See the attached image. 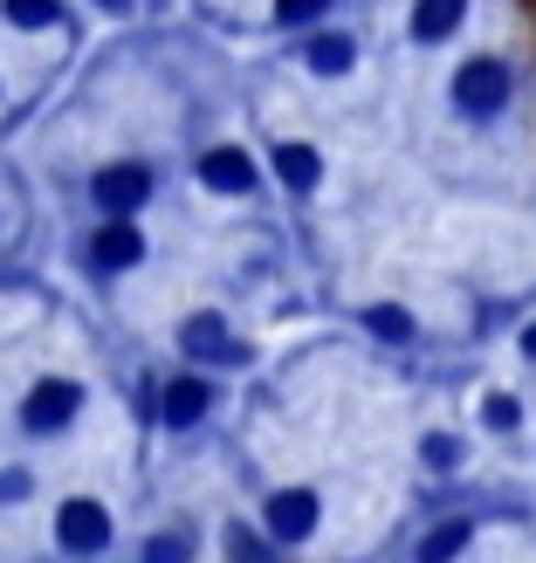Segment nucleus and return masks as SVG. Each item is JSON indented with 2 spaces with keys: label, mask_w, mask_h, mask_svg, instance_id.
<instances>
[{
  "label": "nucleus",
  "mask_w": 536,
  "mask_h": 563,
  "mask_svg": "<svg viewBox=\"0 0 536 563\" xmlns=\"http://www.w3.org/2000/svg\"><path fill=\"white\" fill-rule=\"evenodd\" d=\"M489 427H516V399H489Z\"/></svg>",
  "instance_id": "20"
},
{
  "label": "nucleus",
  "mask_w": 536,
  "mask_h": 563,
  "mask_svg": "<svg viewBox=\"0 0 536 563\" xmlns=\"http://www.w3.org/2000/svg\"><path fill=\"white\" fill-rule=\"evenodd\" d=\"M186 556H193V537H186V529H165V537L145 543V563H186Z\"/></svg>",
  "instance_id": "16"
},
{
  "label": "nucleus",
  "mask_w": 536,
  "mask_h": 563,
  "mask_svg": "<svg viewBox=\"0 0 536 563\" xmlns=\"http://www.w3.org/2000/svg\"><path fill=\"white\" fill-rule=\"evenodd\" d=\"M309 529H317V495H309V488H282L269 501V537L275 543H303Z\"/></svg>",
  "instance_id": "4"
},
{
  "label": "nucleus",
  "mask_w": 536,
  "mask_h": 563,
  "mask_svg": "<svg viewBox=\"0 0 536 563\" xmlns=\"http://www.w3.org/2000/svg\"><path fill=\"white\" fill-rule=\"evenodd\" d=\"M468 537H474V529H468V522H440V529H434V537H427V543H419V556H413V563H455V556L468 550Z\"/></svg>",
  "instance_id": "12"
},
{
  "label": "nucleus",
  "mask_w": 536,
  "mask_h": 563,
  "mask_svg": "<svg viewBox=\"0 0 536 563\" xmlns=\"http://www.w3.org/2000/svg\"><path fill=\"white\" fill-rule=\"evenodd\" d=\"M200 179L214 192H248V186H255V158H248V152H207L200 158Z\"/></svg>",
  "instance_id": "8"
},
{
  "label": "nucleus",
  "mask_w": 536,
  "mask_h": 563,
  "mask_svg": "<svg viewBox=\"0 0 536 563\" xmlns=\"http://www.w3.org/2000/svg\"><path fill=\"white\" fill-rule=\"evenodd\" d=\"M28 495V474H0V501H21Z\"/></svg>",
  "instance_id": "21"
},
{
  "label": "nucleus",
  "mask_w": 536,
  "mask_h": 563,
  "mask_svg": "<svg viewBox=\"0 0 536 563\" xmlns=\"http://www.w3.org/2000/svg\"><path fill=\"white\" fill-rule=\"evenodd\" d=\"M8 8V21H21V27H48V21H63V8L55 0H0Z\"/></svg>",
  "instance_id": "15"
},
{
  "label": "nucleus",
  "mask_w": 536,
  "mask_h": 563,
  "mask_svg": "<svg viewBox=\"0 0 536 563\" xmlns=\"http://www.w3.org/2000/svg\"><path fill=\"white\" fill-rule=\"evenodd\" d=\"M76 406H83V391H76L69 378H42L35 391H28L21 419H28L35 433H55V427H69V419H76Z\"/></svg>",
  "instance_id": "2"
},
{
  "label": "nucleus",
  "mask_w": 536,
  "mask_h": 563,
  "mask_svg": "<svg viewBox=\"0 0 536 563\" xmlns=\"http://www.w3.org/2000/svg\"><path fill=\"white\" fill-rule=\"evenodd\" d=\"M364 323H372V336H385V344H406V336H413V317H406V309H392V302H379Z\"/></svg>",
  "instance_id": "14"
},
{
  "label": "nucleus",
  "mask_w": 536,
  "mask_h": 563,
  "mask_svg": "<svg viewBox=\"0 0 536 563\" xmlns=\"http://www.w3.org/2000/svg\"><path fill=\"white\" fill-rule=\"evenodd\" d=\"M103 8H124V0H103Z\"/></svg>",
  "instance_id": "23"
},
{
  "label": "nucleus",
  "mask_w": 536,
  "mask_h": 563,
  "mask_svg": "<svg viewBox=\"0 0 536 563\" xmlns=\"http://www.w3.org/2000/svg\"><path fill=\"white\" fill-rule=\"evenodd\" d=\"M207 406H214V391L200 378H173V385H165V419H173V427H193Z\"/></svg>",
  "instance_id": "10"
},
{
  "label": "nucleus",
  "mask_w": 536,
  "mask_h": 563,
  "mask_svg": "<svg viewBox=\"0 0 536 563\" xmlns=\"http://www.w3.org/2000/svg\"><path fill=\"white\" fill-rule=\"evenodd\" d=\"M138 255H145V241H138L131 220H110V228L90 241V262H97V268H131Z\"/></svg>",
  "instance_id": "7"
},
{
  "label": "nucleus",
  "mask_w": 536,
  "mask_h": 563,
  "mask_svg": "<svg viewBox=\"0 0 536 563\" xmlns=\"http://www.w3.org/2000/svg\"><path fill=\"white\" fill-rule=\"evenodd\" d=\"M461 8H468V0H419V8H413V35L419 42H447L461 27Z\"/></svg>",
  "instance_id": "9"
},
{
  "label": "nucleus",
  "mask_w": 536,
  "mask_h": 563,
  "mask_svg": "<svg viewBox=\"0 0 536 563\" xmlns=\"http://www.w3.org/2000/svg\"><path fill=\"white\" fill-rule=\"evenodd\" d=\"M179 344H186L193 357H207V364H234V357H241V344L228 336V323H220V317H193V323L179 330Z\"/></svg>",
  "instance_id": "6"
},
{
  "label": "nucleus",
  "mask_w": 536,
  "mask_h": 563,
  "mask_svg": "<svg viewBox=\"0 0 536 563\" xmlns=\"http://www.w3.org/2000/svg\"><path fill=\"white\" fill-rule=\"evenodd\" d=\"M523 351H529V357H536V323H529V336H523Z\"/></svg>",
  "instance_id": "22"
},
{
  "label": "nucleus",
  "mask_w": 536,
  "mask_h": 563,
  "mask_svg": "<svg viewBox=\"0 0 536 563\" xmlns=\"http://www.w3.org/2000/svg\"><path fill=\"white\" fill-rule=\"evenodd\" d=\"M145 192H152L145 165H110V173H97V207H110V213L145 207Z\"/></svg>",
  "instance_id": "5"
},
{
  "label": "nucleus",
  "mask_w": 536,
  "mask_h": 563,
  "mask_svg": "<svg viewBox=\"0 0 536 563\" xmlns=\"http://www.w3.org/2000/svg\"><path fill=\"white\" fill-rule=\"evenodd\" d=\"M427 461H434V467H455V461H461V446L447 440V433H434V440H427Z\"/></svg>",
  "instance_id": "19"
},
{
  "label": "nucleus",
  "mask_w": 536,
  "mask_h": 563,
  "mask_svg": "<svg viewBox=\"0 0 536 563\" xmlns=\"http://www.w3.org/2000/svg\"><path fill=\"white\" fill-rule=\"evenodd\" d=\"M275 14L289 21V27H303V21H317V14H330V0H275Z\"/></svg>",
  "instance_id": "18"
},
{
  "label": "nucleus",
  "mask_w": 536,
  "mask_h": 563,
  "mask_svg": "<svg viewBox=\"0 0 536 563\" xmlns=\"http://www.w3.org/2000/svg\"><path fill=\"white\" fill-rule=\"evenodd\" d=\"M55 537H63L69 556H97L110 543V516L97 509V501H69V509L55 516Z\"/></svg>",
  "instance_id": "3"
},
{
  "label": "nucleus",
  "mask_w": 536,
  "mask_h": 563,
  "mask_svg": "<svg viewBox=\"0 0 536 563\" xmlns=\"http://www.w3.org/2000/svg\"><path fill=\"white\" fill-rule=\"evenodd\" d=\"M228 563H275V556L262 550L255 529H228Z\"/></svg>",
  "instance_id": "17"
},
{
  "label": "nucleus",
  "mask_w": 536,
  "mask_h": 563,
  "mask_svg": "<svg viewBox=\"0 0 536 563\" xmlns=\"http://www.w3.org/2000/svg\"><path fill=\"white\" fill-rule=\"evenodd\" d=\"M351 35H317V42H309V69H317V76H344L351 69Z\"/></svg>",
  "instance_id": "13"
},
{
  "label": "nucleus",
  "mask_w": 536,
  "mask_h": 563,
  "mask_svg": "<svg viewBox=\"0 0 536 563\" xmlns=\"http://www.w3.org/2000/svg\"><path fill=\"white\" fill-rule=\"evenodd\" d=\"M455 103L468 110V118H495V110L510 103V69L502 63H468L455 76Z\"/></svg>",
  "instance_id": "1"
},
{
  "label": "nucleus",
  "mask_w": 536,
  "mask_h": 563,
  "mask_svg": "<svg viewBox=\"0 0 536 563\" xmlns=\"http://www.w3.org/2000/svg\"><path fill=\"white\" fill-rule=\"evenodd\" d=\"M317 173H324V165H317V152H309V145H282L275 152V179L289 186V192H309V186H317Z\"/></svg>",
  "instance_id": "11"
}]
</instances>
